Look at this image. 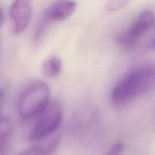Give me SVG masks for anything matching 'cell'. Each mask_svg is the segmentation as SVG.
<instances>
[{
    "instance_id": "obj_1",
    "label": "cell",
    "mask_w": 155,
    "mask_h": 155,
    "mask_svg": "<svg viewBox=\"0 0 155 155\" xmlns=\"http://www.w3.org/2000/svg\"><path fill=\"white\" fill-rule=\"evenodd\" d=\"M155 89V66L143 65L130 71L113 89L112 101L124 104Z\"/></svg>"
},
{
    "instance_id": "obj_2",
    "label": "cell",
    "mask_w": 155,
    "mask_h": 155,
    "mask_svg": "<svg viewBox=\"0 0 155 155\" xmlns=\"http://www.w3.org/2000/svg\"><path fill=\"white\" fill-rule=\"evenodd\" d=\"M50 89L42 81L33 82L24 90L18 100V112L24 119L40 114L48 106Z\"/></svg>"
},
{
    "instance_id": "obj_3",
    "label": "cell",
    "mask_w": 155,
    "mask_h": 155,
    "mask_svg": "<svg viewBox=\"0 0 155 155\" xmlns=\"http://www.w3.org/2000/svg\"><path fill=\"white\" fill-rule=\"evenodd\" d=\"M41 114L29 136V139L33 142L42 140L56 131L62 120L63 107L60 101H54Z\"/></svg>"
},
{
    "instance_id": "obj_4",
    "label": "cell",
    "mask_w": 155,
    "mask_h": 155,
    "mask_svg": "<svg viewBox=\"0 0 155 155\" xmlns=\"http://www.w3.org/2000/svg\"><path fill=\"white\" fill-rule=\"evenodd\" d=\"M155 23V15L151 11H145L140 14L130 28L120 33L117 37V44L124 49L134 48L141 38L148 33Z\"/></svg>"
},
{
    "instance_id": "obj_5",
    "label": "cell",
    "mask_w": 155,
    "mask_h": 155,
    "mask_svg": "<svg viewBox=\"0 0 155 155\" xmlns=\"http://www.w3.org/2000/svg\"><path fill=\"white\" fill-rule=\"evenodd\" d=\"M34 0H15L10 7L12 30L16 34L26 30L31 19Z\"/></svg>"
},
{
    "instance_id": "obj_6",
    "label": "cell",
    "mask_w": 155,
    "mask_h": 155,
    "mask_svg": "<svg viewBox=\"0 0 155 155\" xmlns=\"http://www.w3.org/2000/svg\"><path fill=\"white\" fill-rule=\"evenodd\" d=\"M77 4L74 0H58L53 3L45 14L48 21H61L71 17L75 12Z\"/></svg>"
},
{
    "instance_id": "obj_7",
    "label": "cell",
    "mask_w": 155,
    "mask_h": 155,
    "mask_svg": "<svg viewBox=\"0 0 155 155\" xmlns=\"http://www.w3.org/2000/svg\"><path fill=\"white\" fill-rule=\"evenodd\" d=\"M62 68L61 61L57 56L51 55L47 58L41 66V73L46 78H53L60 74Z\"/></svg>"
},
{
    "instance_id": "obj_8",
    "label": "cell",
    "mask_w": 155,
    "mask_h": 155,
    "mask_svg": "<svg viewBox=\"0 0 155 155\" xmlns=\"http://www.w3.org/2000/svg\"><path fill=\"white\" fill-rule=\"evenodd\" d=\"M12 133V124L10 119L5 117L0 118V147L5 148Z\"/></svg>"
},
{
    "instance_id": "obj_9",
    "label": "cell",
    "mask_w": 155,
    "mask_h": 155,
    "mask_svg": "<svg viewBox=\"0 0 155 155\" xmlns=\"http://www.w3.org/2000/svg\"><path fill=\"white\" fill-rule=\"evenodd\" d=\"M59 141H60V138L56 137L54 139L48 142L47 145H44V146H39L40 148L41 155H51L54 152L56 149H57L58 146Z\"/></svg>"
},
{
    "instance_id": "obj_10",
    "label": "cell",
    "mask_w": 155,
    "mask_h": 155,
    "mask_svg": "<svg viewBox=\"0 0 155 155\" xmlns=\"http://www.w3.org/2000/svg\"><path fill=\"white\" fill-rule=\"evenodd\" d=\"M130 0H109L105 8L108 12H117L127 5Z\"/></svg>"
},
{
    "instance_id": "obj_11",
    "label": "cell",
    "mask_w": 155,
    "mask_h": 155,
    "mask_svg": "<svg viewBox=\"0 0 155 155\" xmlns=\"http://www.w3.org/2000/svg\"><path fill=\"white\" fill-rule=\"evenodd\" d=\"M124 149V144L122 142H117L110 147L106 153V155H120Z\"/></svg>"
},
{
    "instance_id": "obj_12",
    "label": "cell",
    "mask_w": 155,
    "mask_h": 155,
    "mask_svg": "<svg viewBox=\"0 0 155 155\" xmlns=\"http://www.w3.org/2000/svg\"><path fill=\"white\" fill-rule=\"evenodd\" d=\"M18 155H41L40 148L39 146H35L30 148L26 151H23Z\"/></svg>"
},
{
    "instance_id": "obj_13",
    "label": "cell",
    "mask_w": 155,
    "mask_h": 155,
    "mask_svg": "<svg viewBox=\"0 0 155 155\" xmlns=\"http://www.w3.org/2000/svg\"><path fill=\"white\" fill-rule=\"evenodd\" d=\"M5 93L3 89H0V118L2 117V112L3 107L5 104Z\"/></svg>"
},
{
    "instance_id": "obj_14",
    "label": "cell",
    "mask_w": 155,
    "mask_h": 155,
    "mask_svg": "<svg viewBox=\"0 0 155 155\" xmlns=\"http://www.w3.org/2000/svg\"><path fill=\"white\" fill-rule=\"evenodd\" d=\"M5 21V16H4V12H3L2 8L0 6V27L2 26V24H4Z\"/></svg>"
},
{
    "instance_id": "obj_15",
    "label": "cell",
    "mask_w": 155,
    "mask_h": 155,
    "mask_svg": "<svg viewBox=\"0 0 155 155\" xmlns=\"http://www.w3.org/2000/svg\"><path fill=\"white\" fill-rule=\"evenodd\" d=\"M5 148L0 147V155H5Z\"/></svg>"
}]
</instances>
